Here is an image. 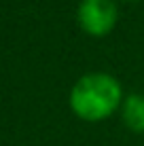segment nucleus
Returning <instances> with one entry per match:
<instances>
[{"instance_id": "nucleus-1", "label": "nucleus", "mask_w": 144, "mask_h": 146, "mask_svg": "<svg viewBox=\"0 0 144 146\" xmlns=\"http://www.w3.org/2000/svg\"><path fill=\"white\" fill-rule=\"evenodd\" d=\"M123 100L121 85L106 72L85 74L70 91V108L85 121H102L110 117Z\"/></svg>"}, {"instance_id": "nucleus-2", "label": "nucleus", "mask_w": 144, "mask_h": 146, "mask_svg": "<svg viewBox=\"0 0 144 146\" xmlns=\"http://www.w3.org/2000/svg\"><path fill=\"white\" fill-rule=\"evenodd\" d=\"M78 23L91 36H106L117 23L115 0H81Z\"/></svg>"}, {"instance_id": "nucleus-3", "label": "nucleus", "mask_w": 144, "mask_h": 146, "mask_svg": "<svg viewBox=\"0 0 144 146\" xmlns=\"http://www.w3.org/2000/svg\"><path fill=\"white\" fill-rule=\"evenodd\" d=\"M123 121L131 131H144V95L129 93L123 104Z\"/></svg>"}]
</instances>
